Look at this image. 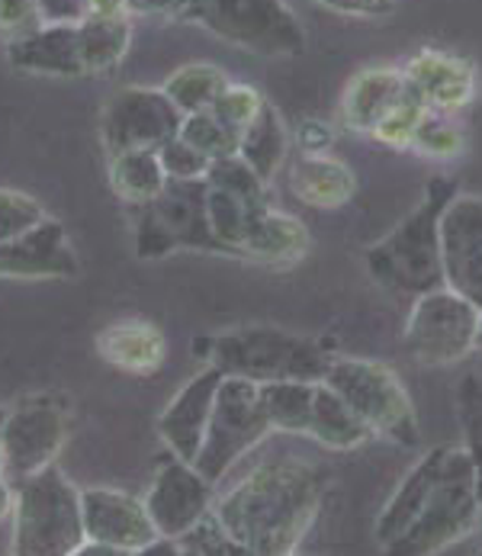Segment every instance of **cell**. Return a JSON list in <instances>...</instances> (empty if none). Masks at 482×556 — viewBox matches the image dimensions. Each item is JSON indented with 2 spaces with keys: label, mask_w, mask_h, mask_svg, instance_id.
<instances>
[{
  "label": "cell",
  "mask_w": 482,
  "mask_h": 556,
  "mask_svg": "<svg viewBox=\"0 0 482 556\" xmlns=\"http://www.w3.org/2000/svg\"><path fill=\"white\" fill-rule=\"evenodd\" d=\"M325 489L319 464L277 457L232 482L213 508L248 556H293L319 518Z\"/></svg>",
  "instance_id": "1"
},
{
  "label": "cell",
  "mask_w": 482,
  "mask_h": 556,
  "mask_svg": "<svg viewBox=\"0 0 482 556\" xmlns=\"http://www.w3.org/2000/svg\"><path fill=\"white\" fill-rule=\"evenodd\" d=\"M457 184L451 177H431L418 206L408 210L380 241L364 251L367 274L390 293L415 300L434 287H444L441 264V216Z\"/></svg>",
  "instance_id": "2"
},
{
  "label": "cell",
  "mask_w": 482,
  "mask_h": 556,
  "mask_svg": "<svg viewBox=\"0 0 482 556\" xmlns=\"http://www.w3.org/2000/svg\"><path fill=\"white\" fill-rule=\"evenodd\" d=\"M482 528L473 482V454L467 444H447L441 473L431 482L418 515L383 551L393 556H434L451 551Z\"/></svg>",
  "instance_id": "3"
},
{
  "label": "cell",
  "mask_w": 482,
  "mask_h": 556,
  "mask_svg": "<svg viewBox=\"0 0 482 556\" xmlns=\"http://www.w3.org/2000/svg\"><path fill=\"white\" fill-rule=\"evenodd\" d=\"M210 364L226 377H244L251 383L313 380L319 383L331 364L319 341L277 325H236L216 334Z\"/></svg>",
  "instance_id": "4"
},
{
  "label": "cell",
  "mask_w": 482,
  "mask_h": 556,
  "mask_svg": "<svg viewBox=\"0 0 482 556\" xmlns=\"http://www.w3.org/2000/svg\"><path fill=\"white\" fill-rule=\"evenodd\" d=\"M13 554L75 556L84 544L80 489L55 464L13 485Z\"/></svg>",
  "instance_id": "5"
},
{
  "label": "cell",
  "mask_w": 482,
  "mask_h": 556,
  "mask_svg": "<svg viewBox=\"0 0 482 556\" xmlns=\"http://www.w3.org/2000/svg\"><path fill=\"white\" fill-rule=\"evenodd\" d=\"M321 383H328L360 415L373 438H383L399 447L418 441L421 428L415 402L390 364L370 357H331Z\"/></svg>",
  "instance_id": "6"
},
{
  "label": "cell",
  "mask_w": 482,
  "mask_h": 556,
  "mask_svg": "<svg viewBox=\"0 0 482 556\" xmlns=\"http://www.w3.org/2000/svg\"><path fill=\"white\" fill-rule=\"evenodd\" d=\"M267 434H274V428L261 399V383L223 374L213 415L206 425V438L193 467L219 485L241 457H248L261 441H267Z\"/></svg>",
  "instance_id": "7"
},
{
  "label": "cell",
  "mask_w": 482,
  "mask_h": 556,
  "mask_svg": "<svg viewBox=\"0 0 482 556\" xmlns=\"http://www.w3.org/2000/svg\"><path fill=\"white\" fill-rule=\"evenodd\" d=\"M480 306L457 290L434 287L411 300L402 341L421 367H454L477 351Z\"/></svg>",
  "instance_id": "8"
},
{
  "label": "cell",
  "mask_w": 482,
  "mask_h": 556,
  "mask_svg": "<svg viewBox=\"0 0 482 556\" xmlns=\"http://www.w3.org/2000/svg\"><path fill=\"white\" fill-rule=\"evenodd\" d=\"M190 20L261 59H290L306 46V33L287 0H193Z\"/></svg>",
  "instance_id": "9"
},
{
  "label": "cell",
  "mask_w": 482,
  "mask_h": 556,
  "mask_svg": "<svg viewBox=\"0 0 482 556\" xmlns=\"http://www.w3.org/2000/svg\"><path fill=\"white\" fill-rule=\"evenodd\" d=\"M177 251H219V241L206 216V177L203 180H167V187L136 219L139 261H161Z\"/></svg>",
  "instance_id": "10"
},
{
  "label": "cell",
  "mask_w": 482,
  "mask_h": 556,
  "mask_svg": "<svg viewBox=\"0 0 482 556\" xmlns=\"http://www.w3.org/2000/svg\"><path fill=\"white\" fill-rule=\"evenodd\" d=\"M270 210L267 180L244 161H213L206 174V216L223 254H239L254 223Z\"/></svg>",
  "instance_id": "11"
},
{
  "label": "cell",
  "mask_w": 482,
  "mask_h": 556,
  "mask_svg": "<svg viewBox=\"0 0 482 556\" xmlns=\"http://www.w3.org/2000/svg\"><path fill=\"white\" fill-rule=\"evenodd\" d=\"M183 113L170 97L155 87H123L100 113V142L106 155L152 149L158 152L167 139L180 132Z\"/></svg>",
  "instance_id": "12"
},
{
  "label": "cell",
  "mask_w": 482,
  "mask_h": 556,
  "mask_svg": "<svg viewBox=\"0 0 482 556\" xmlns=\"http://www.w3.org/2000/svg\"><path fill=\"white\" fill-rule=\"evenodd\" d=\"M68 438V415L52 399H26L16 405L0 431L7 454V477L23 479L55 464Z\"/></svg>",
  "instance_id": "13"
},
{
  "label": "cell",
  "mask_w": 482,
  "mask_h": 556,
  "mask_svg": "<svg viewBox=\"0 0 482 556\" xmlns=\"http://www.w3.org/2000/svg\"><path fill=\"white\" fill-rule=\"evenodd\" d=\"M149 515L161 538H180L216 505V482L203 477L193 464L167 454L158 464L145 492Z\"/></svg>",
  "instance_id": "14"
},
{
  "label": "cell",
  "mask_w": 482,
  "mask_h": 556,
  "mask_svg": "<svg viewBox=\"0 0 482 556\" xmlns=\"http://www.w3.org/2000/svg\"><path fill=\"white\" fill-rule=\"evenodd\" d=\"M80 515H84V541L113 544L126 556L145 554V547L158 538L145 498L129 495L123 489H110V485L80 489Z\"/></svg>",
  "instance_id": "15"
},
{
  "label": "cell",
  "mask_w": 482,
  "mask_h": 556,
  "mask_svg": "<svg viewBox=\"0 0 482 556\" xmlns=\"http://www.w3.org/2000/svg\"><path fill=\"white\" fill-rule=\"evenodd\" d=\"M444 283L482 309V193H454L441 216Z\"/></svg>",
  "instance_id": "16"
},
{
  "label": "cell",
  "mask_w": 482,
  "mask_h": 556,
  "mask_svg": "<svg viewBox=\"0 0 482 556\" xmlns=\"http://www.w3.org/2000/svg\"><path fill=\"white\" fill-rule=\"evenodd\" d=\"M75 274L78 254L65 226L52 216L0 244V277L7 280H68Z\"/></svg>",
  "instance_id": "17"
},
{
  "label": "cell",
  "mask_w": 482,
  "mask_h": 556,
  "mask_svg": "<svg viewBox=\"0 0 482 556\" xmlns=\"http://www.w3.org/2000/svg\"><path fill=\"white\" fill-rule=\"evenodd\" d=\"M7 62L23 75L39 78H90L84 62L78 23H42L23 36H10Z\"/></svg>",
  "instance_id": "18"
},
{
  "label": "cell",
  "mask_w": 482,
  "mask_h": 556,
  "mask_svg": "<svg viewBox=\"0 0 482 556\" xmlns=\"http://www.w3.org/2000/svg\"><path fill=\"white\" fill-rule=\"evenodd\" d=\"M219 383H223V370L219 367H206L200 370L196 377H190L177 396L164 405V412L158 415V434L167 447V454L193 464L200 447H203V438H206V425H210V415H213V402L219 393Z\"/></svg>",
  "instance_id": "19"
},
{
  "label": "cell",
  "mask_w": 482,
  "mask_h": 556,
  "mask_svg": "<svg viewBox=\"0 0 482 556\" xmlns=\"http://www.w3.org/2000/svg\"><path fill=\"white\" fill-rule=\"evenodd\" d=\"M402 72H405V80L424 97L431 113L457 116L480 93L477 65L470 59L444 52V49H421V52H415L405 62Z\"/></svg>",
  "instance_id": "20"
},
{
  "label": "cell",
  "mask_w": 482,
  "mask_h": 556,
  "mask_svg": "<svg viewBox=\"0 0 482 556\" xmlns=\"http://www.w3.org/2000/svg\"><path fill=\"white\" fill-rule=\"evenodd\" d=\"M287 184L303 206L321 210V213L344 210L357 197V187H360L357 170L347 161L334 159L331 152H321V155L300 152V159H293L287 167Z\"/></svg>",
  "instance_id": "21"
},
{
  "label": "cell",
  "mask_w": 482,
  "mask_h": 556,
  "mask_svg": "<svg viewBox=\"0 0 482 556\" xmlns=\"http://www.w3.org/2000/svg\"><path fill=\"white\" fill-rule=\"evenodd\" d=\"M405 90V72L393 65H370L360 68L354 78L347 80L344 93H341V126L354 136H373V129L380 126V119L390 113V106L399 100Z\"/></svg>",
  "instance_id": "22"
},
{
  "label": "cell",
  "mask_w": 482,
  "mask_h": 556,
  "mask_svg": "<svg viewBox=\"0 0 482 556\" xmlns=\"http://www.w3.org/2000/svg\"><path fill=\"white\" fill-rule=\"evenodd\" d=\"M97 354L119 374L149 377L167 361V341L158 325L145 318H119L97 331Z\"/></svg>",
  "instance_id": "23"
},
{
  "label": "cell",
  "mask_w": 482,
  "mask_h": 556,
  "mask_svg": "<svg viewBox=\"0 0 482 556\" xmlns=\"http://www.w3.org/2000/svg\"><path fill=\"white\" fill-rule=\"evenodd\" d=\"M309 244H313V239H309V229L303 219L270 206L254 223L251 236L241 244L239 257L264 264V267H293L309 254Z\"/></svg>",
  "instance_id": "24"
},
{
  "label": "cell",
  "mask_w": 482,
  "mask_h": 556,
  "mask_svg": "<svg viewBox=\"0 0 482 556\" xmlns=\"http://www.w3.org/2000/svg\"><path fill=\"white\" fill-rule=\"evenodd\" d=\"M309 441H316L328 451H357L367 441H373L370 428L360 421V415L338 396L328 383H319L316 390V408H313V421H309Z\"/></svg>",
  "instance_id": "25"
},
{
  "label": "cell",
  "mask_w": 482,
  "mask_h": 556,
  "mask_svg": "<svg viewBox=\"0 0 482 556\" xmlns=\"http://www.w3.org/2000/svg\"><path fill=\"white\" fill-rule=\"evenodd\" d=\"M290 129L280 116V110L267 100L257 113V119L241 132L239 142V159L254 167L267 184L280 174V167L287 164L290 155Z\"/></svg>",
  "instance_id": "26"
},
{
  "label": "cell",
  "mask_w": 482,
  "mask_h": 556,
  "mask_svg": "<svg viewBox=\"0 0 482 556\" xmlns=\"http://www.w3.org/2000/svg\"><path fill=\"white\" fill-rule=\"evenodd\" d=\"M110 159V187L126 206H145L167 187V174L161 164L158 152L152 149H132V152H116Z\"/></svg>",
  "instance_id": "27"
},
{
  "label": "cell",
  "mask_w": 482,
  "mask_h": 556,
  "mask_svg": "<svg viewBox=\"0 0 482 556\" xmlns=\"http://www.w3.org/2000/svg\"><path fill=\"white\" fill-rule=\"evenodd\" d=\"M319 383H313V380L261 383V399H264L274 434H290V438H306L309 434Z\"/></svg>",
  "instance_id": "28"
},
{
  "label": "cell",
  "mask_w": 482,
  "mask_h": 556,
  "mask_svg": "<svg viewBox=\"0 0 482 556\" xmlns=\"http://www.w3.org/2000/svg\"><path fill=\"white\" fill-rule=\"evenodd\" d=\"M80 42H84V62L87 75L113 72L132 42V23L129 16H97L87 13L80 20Z\"/></svg>",
  "instance_id": "29"
},
{
  "label": "cell",
  "mask_w": 482,
  "mask_h": 556,
  "mask_svg": "<svg viewBox=\"0 0 482 556\" xmlns=\"http://www.w3.org/2000/svg\"><path fill=\"white\" fill-rule=\"evenodd\" d=\"M229 80L232 78L213 62H190V65H180L177 72H170L161 90L170 97V103L183 116H190V113L213 110V103L219 100V93Z\"/></svg>",
  "instance_id": "30"
},
{
  "label": "cell",
  "mask_w": 482,
  "mask_h": 556,
  "mask_svg": "<svg viewBox=\"0 0 482 556\" xmlns=\"http://www.w3.org/2000/svg\"><path fill=\"white\" fill-rule=\"evenodd\" d=\"M428 113H431V110H428L424 97L405 80V90L399 93V100L390 106V113L380 119V126L373 129L370 139L380 142V146H386V149H408Z\"/></svg>",
  "instance_id": "31"
},
{
  "label": "cell",
  "mask_w": 482,
  "mask_h": 556,
  "mask_svg": "<svg viewBox=\"0 0 482 556\" xmlns=\"http://www.w3.org/2000/svg\"><path fill=\"white\" fill-rule=\"evenodd\" d=\"M180 139H187L193 149H200L206 159L213 161H223V159H236L239 155V142L241 136L239 132H232L213 110H206V113H190V116H183V123H180V132H177Z\"/></svg>",
  "instance_id": "32"
},
{
  "label": "cell",
  "mask_w": 482,
  "mask_h": 556,
  "mask_svg": "<svg viewBox=\"0 0 482 556\" xmlns=\"http://www.w3.org/2000/svg\"><path fill=\"white\" fill-rule=\"evenodd\" d=\"M408 149L428 161H454L467 152V132H464V126L454 123V116L428 113Z\"/></svg>",
  "instance_id": "33"
},
{
  "label": "cell",
  "mask_w": 482,
  "mask_h": 556,
  "mask_svg": "<svg viewBox=\"0 0 482 556\" xmlns=\"http://www.w3.org/2000/svg\"><path fill=\"white\" fill-rule=\"evenodd\" d=\"M180 556H248L239 541L229 534V528L219 521L216 508L206 511L190 531L177 538Z\"/></svg>",
  "instance_id": "34"
},
{
  "label": "cell",
  "mask_w": 482,
  "mask_h": 556,
  "mask_svg": "<svg viewBox=\"0 0 482 556\" xmlns=\"http://www.w3.org/2000/svg\"><path fill=\"white\" fill-rule=\"evenodd\" d=\"M267 100H264V93L261 90H254L251 84H241V80H229L226 87H223V93H219V100L213 103V113L232 129V132H244L254 119H257V113H261V106H264Z\"/></svg>",
  "instance_id": "35"
},
{
  "label": "cell",
  "mask_w": 482,
  "mask_h": 556,
  "mask_svg": "<svg viewBox=\"0 0 482 556\" xmlns=\"http://www.w3.org/2000/svg\"><path fill=\"white\" fill-rule=\"evenodd\" d=\"M49 213L42 210V203L23 190H10L0 187V244L16 236H23L26 229L39 226Z\"/></svg>",
  "instance_id": "36"
},
{
  "label": "cell",
  "mask_w": 482,
  "mask_h": 556,
  "mask_svg": "<svg viewBox=\"0 0 482 556\" xmlns=\"http://www.w3.org/2000/svg\"><path fill=\"white\" fill-rule=\"evenodd\" d=\"M158 159L164 164L167 180H203L213 167V159H206L200 149H193L187 139L174 136L158 149Z\"/></svg>",
  "instance_id": "37"
},
{
  "label": "cell",
  "mask_w": 482,
  "mask_h": 556,
  "mask_svg": "<svg viewBox=\"0 0 482 556\" xmlns=\"http://www.w3.org/2000/svg\"><path fill=\"white\" fill-rule=\"evenodd\" d=\"M457 418L464 431V444L482 451V374H467L457 387Z\"/></svg>",
  "instance_id": "38"
},
{
  "label": "cell",
  "mask_w": 482,
  "mask_h": 556,
  "mask_svg": "<svg viewBox=\"0 0 482 556\" xmlns=\"http://www.w3.org/2000/svg\"><path fill=\"white\" fill-rule=\"evenodd\" d=\"M42 26L36 0H0V29L10 36H23Z\"/></svg>",
  "instance_id": "39"
},
{
  "label": "cell",
  "mask_w": 482,
  "mask_h": 556,
  "mask_svg": "<svg viewBox=\"0 0 482 556\" xmlns=\"http://www.w3.org/2000/svg\"><path fill=\"white\" fill-rule=\"evenodd\" d=\"M293 139H296V149H300V152H306V155H321V152H331L338 132H334L331 123L309 116V119H300Z\"/></svg>",
  "instance_id": "40"
},
{
  "label": "cell",
  "mask_w": 482,
  "mask_h": 556,
  "mask_svg": "<svg viewBox=\"0 0 482 556\" xmlns=\"http://www.w3.org/2000/svg\"><path fill=\"white\" fill-rule=\"evenodd\" d=\"M193 0H126L129 16H177L190 20Z\"/></svg>",
  "instance_id": "41"
},
{
  "label": "cell",
  "mask_w": 482,
  "mask_h": 556,
  "mask_svg": "<svg viewBox=\"0 0 482 556\" xmlns=\"http://www.w3.org/2000/svg\"><path fill=\"white\" fill-rule=\"evenodd\" d=\"M319 7L331 13H344V16H386L393 13L396 0H316Z\"/></svg>",
  "instance_id": "42"
},
{
  "label": "cell",
  "mask_w": 482,
  "mask_h": 556,
  "mask_svg": "<svg viewBox=\"0 0 482 556\" xmlns=\"http://www.w3.org/2000/svg\"><path fill=\"white\" fill-rule=\"evenodd\" d=\"M42 23H78L90 10L87 0H36Z\"/></svg>",
  "instance_id": "43"
},
{
  "label": "cell",
  "mask_w": 482,
  "mask_h": 556,
  "mask_svg": "<svg viewBox=\"0 0 482 556\" xmlns=\"http://www.w3.org/2000/svg\"><path fill=\"white\" fill-rule=\"evenodd\" d=\"M87 10L97 16H129L126 0H87Z\"/></svg>",
  "instance_id": "44"
},
{
  "label": "cell",
  "mask_w": 482,
  "mask_h": 556,
  "mask_svg": "<svg viewBox=\"0 0 482 556\" xmlns=\"http://www.w3.org/2000/svg\"><path fill=\"white\" fill-rule=\"evenodd\" d=\"M13 498H16L13 485H10L7 479L0 477V521H7V518L13 515Z\"/></svg>",
  "instance_id": "45"
},
{
  "label": "cell",
  "mask_w": 482,
  "mask_h": 556,
  "mask_svg": "<svg viewBox=\"0 0 482 556\" xmlns=\"http://www.w3.org/2000/svg\"><path fill=\"white\" fill-rule=\"evenodd\" d=\"M473 454V482H477V505H480L482 521V451H470Z\"/></svg>",
  "instance_id": "46"
},
{
  "label": "cell",
  "mask_w": 482,
  "mask_h": 556,
  "mask_svg": "<svg viewBox=\"0 0 482 556\" xmlns=\"http://www.w3.org/2000/svg\"><path fill=\"white\" fill-rule=\"evenodd\" d=\"M0 477H7V454H3V441H0Z\"/></svg>",
  "instance_id": "47"
},
{
  "label": "cell",
  "mask_w": 482,
  "mask_h": 556,
  "mask_svg": "<svg viewBox=\"0 0 482 556\" xmlns=\"http://www.w3.org/2000/svg\"><path fill=\"white\" fill-rule=\"evenodd\" d=\"M477 351H482V313H480V334H477Z\"/></svg>",
  "instance_id": "48"
}]
</instances>
